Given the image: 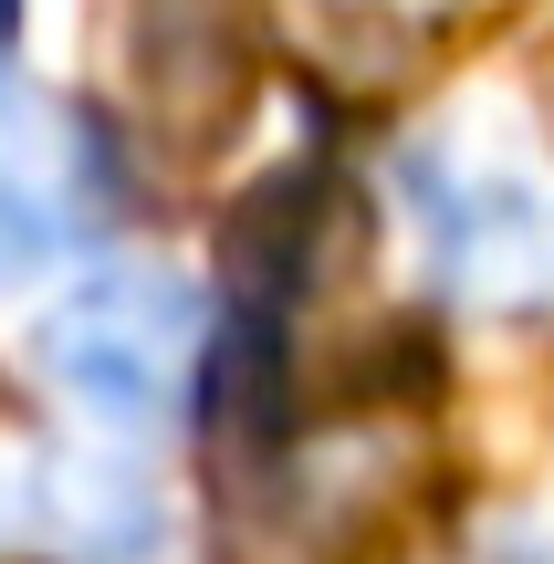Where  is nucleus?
Masks as SVG:
<instances>
[{
	"mask_svg": "<svg viewBox=\"0 0 554 564\" xmlns=\"http://www.w3.org/2000/svg\"><path fill=\"white\" fill-rule=\"evenodd\" d=\"M0 53H11V0H0Z\"/></svg>",
	"mask_w": 554,
	"mask_h": 564,
	"instance_id": "obj_5",
	"label": "nucleus"
},
{
	"mask_svg": "<svg viewBox=\"0 0 554 564\" xmlns=\"http://www.w3.org/2000/svg\"><path fill=\"white\" fill-rule=\"evenodd\" d=\"M42 366L63 398H84L95 419H167L199 377V293L167 272H105L42 324Z\"/></svg>",
	"mask_w": 554,
	"mask_h": 564,
	"instance_id": "obj_1",
	"label": "nucleus"
},
{
	"mask_svg": "<svg viewBox=\"0 0 554 564\" xmlns=\"http://www.w3.org/2000/svg\"><path fill=\"white\" fill-rule=\"evenodd\" d=\"M409 199H419V220H430L439 282H450L460 303H534V293H554V178H534V167L419 158Z\"/></svg>",
	"mask_w": 554,
	"mask_h": 564,
	"instance_id": "obj_2",
	"label": "nucleus"
},
{
	"mask_svg": "<svg viewBox=\"0 0 554 564\" xmlns=\"http://www.w3.org/2000/svg\"><path fill=\"white\" fill-rule=\"evenodd\" d=\"M32 262H42V209L21 199L11 178H0V282H11V272H32Z\"/></svg>",
	"mask_w": 554,
	"mask_h": 564,
	"instance_id": "obj_4",
	"label": "nucleus"
},
{
	"mask_svg": "<svg viewBox=\"0 0 554 564\" xmlns=\"http://www.w3.org/2000/svg\"><path fill=\"white\" fill-rule=\"evenodd\" d=\"M53 502H63L53 523L74 533L84 554H105V564L157 544V523H146V491H137V481H116V470H53Z\"/></svg>",
	"mask_w": 554,
	"mask_h": 564,
	"instance_id": "obj_3",
	"label": "nucleus"
},
{
	"mask_svg": "<svg viewBox=\"0 0 554 564\" xmlns=\"http://www.w3.org/2000/svg\"><path fill=\"white\" fill-rule=\"evenodd\" d=\"M0 523H11V481H0Z\"/></svg>",
	"mask_w": 554,
	"mask_h": 564,
	"instance_id": "obj_6",
	"label": "nucleus"
}]
</instances>
